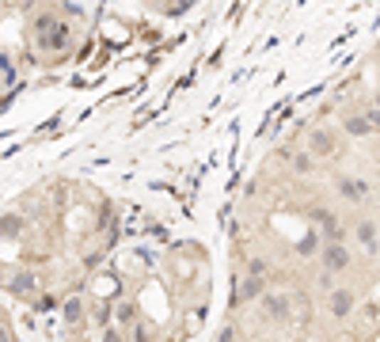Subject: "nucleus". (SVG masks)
<instances>
[{"label": "nucleus", "instance_id": "nucleus-9", "mask_svg": "<svg viewBox=\"0 0 380 342\" xmlns=\"http://www.w3.org/2000/svg\"><path fill=\"white\" fill-rule=\"evenodd\" d=\"M323 244H327V240H323V233H316V228H308L305 240L297 244V251H300V255H320Z\"/></svg>", "mask_w": 380, "mask_h": 342}, {"label": "nucleus", "instance_id": "nucleus-10", "mask_svg": "<svg viewBox=\"0 0 380 342\" xmlns=\"http://www.w3.org/2000/svg\"><path fill=\"white\" fill-rule=\"evenodd\" d=\"M61 316H65V324H80V316H84V296H69L61 308Z\"/></svg>", "mask_w": 380, "mask_h": 342}, {"label": "nucleus", "instance_id": "nucleus-5", "mask_svg": "<svg viewBox=\"0 0 380 342\" xmlns=\"http://www.w3.org/2000/svg\"><path fill=\"white\" fill-rule=\"evenodd\" d=\"M334 186H339V194L346 198V202H365V183L350 179V175H339V179H334Z\"/></svg>", "mask_w": 380, "mask_h": 342}, {"label": "nucleus", "instance_id": "nucleus-7", "mask_svg": "<svg viewBox=\"0 0 380 342\" xmlns=\"http://www.w3.org/2000/svg\"><path fill=\"white\" fill-rule=\"evenodd\" d=\"M263 308H266L274 319H289V296H285V293H266V296H263Z\"/></svg>", "mask_w": 380, "mask_h": 342}, {"label": "nucleus", "instance_id": "nucleus-13", "mask_svg": "<svg viewBox=\"0 0 380 342\" xmlns=\"http://www.w3.org/2000/svg\"><path fill=\"white\" fill-rule=\"evenodd\" d=\"M312 160H316L312 152H300V156H293V168L297 171H312Z\"/></svg>", "mask_w": 380, "mask_h": 342}, {"label": "nucleus", "instance_id": "nucleus-3", "mask_svg": "<svg viewBox=\"0 0 380 342\" xmlns=\"http://www.w3.org/2000/svg\"><path fill=\"white\" fill-rule=\"evenodd\" d=\"M354 293L350 289H331V296H327V308H331V316H339V319H346L354 312Z\"/></svg>", "mask_w": 380, "mask_h": 342}, {"label": "nucleus", "instance_id": "nucleus-1", "mask_svg": "<svg viewBox=\"0 0 380 342\" xmlns=\"http://www.w3.org/2000/svg\"><path fill=\"white\" fill-rule=\"evenodd\" d=\"M320 262H323V270H327V274H346L354 259H350V247H346V244H323Z\"/></svg>", "mask_w": 380, "mask_h": 342}, {"label": "nucleus", "instance_id": "nucleus-11", "mask_svg": "<svg viewBox=\"0 0 380 342\" xmlns=\"http://www.w3.org/2000/svg\"><path fill=\"white\" fill-rule=\"evenodd\" d=\"M8 289H12L16 296H31L35 293V278H31V274H16V278L8 282Z\"/></svg>", "mask_w": 380, "mask_h": 342}, {"label": "nucleus", "instance_id": "nucleus-6", "mask_svg": "<svg viewBox=\"0 0 380 342\" xmlns=\"http://www.w3.org/2000/svg\"><path fill=\"white\" fill-rule=\"evenodd\" d=\"M259 293H263V278H243L240 282V289H236V304H251V301H259Z\"/></svg>", "mask_w": 380, "mask_h": 342}, {"label": "nucleus", "instance_id": "nucleus-12", "mask_svg": "<svg viewBox=\"0 0 380 342\" xmlns=\"http://www.w3.org/2000/svg\"><path fill=\"white\" fill-rule=\"evenodd\" d=\"M19 228H23V217H19V213H8V217H0V236L16 240V236H19Z\"/></svg>", "mask_w": 380, "mask_h": 342}, {"label": "nucleus", "instance_id": "nucleus-15", "mask_svg": "<svg viewBox=\"0 0 380 342\" xmlns=\"http://www.w3.org/2000/svg\"><path fill=\"white\" fill-rule=\"evenodd\" d=\"M365 114H369V122H373V129H376V134H380V110L373 107V110H365Z\"/></svg>", "mask_w": 380, "mask_h": 342}, {"label": "nucleus", "instance_id": "nucleus-2", "mask_svg": "<svg viewBox=\"0 0 380 342\" xmlns=\"http://www.w3.org/2000/svg\"><path fill=\"white\" fill-rule=\"evenodd\" d=\"M354 236H357V244H361L369 255H376V251H380V228H376V220H357Z\"/></svg>", "mask_w": 380, "mask_h": 342}, {"label": "nucleus", "instance_id": "nucleus-17", "mask_svg": "<svg viewBox=\"0 0 380 342\" xmlns=\"http://www.w3.org/2000/svg\"><path fill=\"white\" fill-rule=\"evenodd\" d=\"M373 107H376V110H380V92H376V95H373Z\"/></svg>", "mask_w": 380, "mask_h": 342}, {"label": "nucleus", "instance_id": "nucleus-14", "mask_svg": "<svg viewBox=\"0 0 380 342\" xmlns=\"http://www.w3.org/2000/svg\"><path fill=\"white\" fill-rule=\"evenodd\" d=\"M248 274H251V278H263V274H266V262H263V259H255L251 267H248Z\"/></svg>", "mask_w": 380, "mask_h": 342}, {"label": "nucleus", "instance_id": "nucleus-18", "mask_svg": "<svg viewBox=\"0 0 380 342\" xmlns=\"http://www.w3.org/2000/svg\"><path fill=\"white\" fill-rule=\"evenodd\" d=\"M0 342H8V335H4V327H0Z\"/></svg>", "mask_w": 380, "mask_h": 342}, {"label": "nucleus", "instance_id": "nucleus-16", "mask_svg": "<svg viewBox=\"0 0 380 342\" xmlns=\"http://www.w3.org/2000/svg\"><path fill=\"white\" fill-rule=\"evenodd\" d=\"M103 342H122V335H118L115 327H107V331H103Z\"/></svg>", "mask_w": 380, "mask_h": 342}, {"label": "nucleus", "instance_id": "nucleus-8", "mask_svg": "<svg viewBox=\"0 0 380 342\" xmlns=\"http://www.w3.org/2000/svg\"><path fill=\"white\" fill-rule=\"evenodd\" d=\"M312 156H334V134H327V129H316L312 134Z\"/></svg>", "mask_w": 380, "mask_h": 342}, {"label": "nucleus", "instance_id": "nucleus-4", "mask_svg": "<svg viewBox=\"0 0 380 342\" xmlns=\"http://www.w3.org/2000/svg\"><path fill=\"white\" fill-rule=\"evenodd\" d=\"M342 129L350 137H373L376 134L373 122H369V114H342Z\"/></svg>", "mask_w": 380, "mask_h": 342}]
</instances>
